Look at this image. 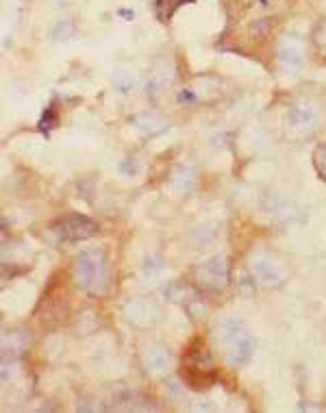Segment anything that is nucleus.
Segmentation results:
<instances>
[{
  "label": "nucleus",
  "instance_id": "nucleus-18",
  "mask_svg": "<svg viewBox=\"0 0 326 413\" xmlns=\"http://www.w3.org/2000/svg\"><path fill=\"white\" fill-rule=\"evenodd\" d=\"M172 76H174V72H170V70H165V68H159V70H154L150 76H148V91L150 94H157V91H161L165 89L170 85V81H172Z\"/></svg>",
  "mask_w": 326,
  "mask_h": 413
},
{
  "label": "nucleus",
  "instance_id": "nucleus-5",
  "mask_svg": "<svg viewBox=\"0 0 326 413\" xmlns=\"http://www.w3.org/2000/svg\"><path fill=\"white\" fill-rule=\"evenodd\" d=\"M50 233L57 237V242H85V239L94 237L98 233V224L94 220H89L87 215H78V213H70L61 220H57L50 224Z\"/></svg>",
  "mask_w": 326,
  "mask_h": 413
},
{
  "label": "nucleus",
  "instance_id": "nucleus-11",
  "mask_svg": "<svg viewBox=\"0 0 326 413\" xmlns=\"http://www.w3.org/2000/svg\"><path fill=\"white\" fill-rule=\"evenodd\" d=\"M194 185H196V168L190 163H179L168 179V189L172 194H179V196L192 192Z\"/></svg>",
  "mask_w": 326,
  "mask_h": 413
},
{
  "label": "nucleus",
  "instance_id": "nucleus-26",
  "mask_svg": "<svg viewBox=\"0 0 326 413\" xmlns=\"http://www.w3.org/2000/svg\"><path fill=\"white\" fill-rule=\"evenodd\" d=\"M320 44L326 46V26H322V31H320Z\"/></svg>",
  "mask_w": 326,
  "mask_h": 413
},
{
  "label": "nucleus",
  "instance_id": "nucleus-14",
  "mask_svg": "<svg viewBox=\"0 0 326 413\" xmlns=\"http://www.w3.org/2000/svg\"><path fill=\"white\" fill-rule=\"evenodd\" d=\"M113 403H116V409H122V411H146V409H150V407H148V400L139 392H135V389H124V392H120L116 398H113Z\"/></svg>",
  "mask_w": 326,
  "mask_h": 413
},
{
  "label": "nucleus",
  "instance_id": "nucleus-19",
  "mask_svg": "<svg viewBox=\"0 0 326 413\" xmlns=\"http://www.w3.org/2000/svg\"><path fill=\"white\" fill-rule=\"evenodd\" d=\"M26 344H28V335L26 333H11L9 335V342H7V337H4V346H2V350L4 354L9 352V357H18V354L22 350H26Z\"/></svg>",
  "mask_w": 326,
  "mask_h": 413
},
{
  "label": "nucleus",
  "instance_id": "nucleus-8",
  "mask_svg": "<svg viewBox=\"0 0 326 413\" xmlns=\"http://www.w3.org/2000/svg\"><path fill=\"white\" fill-rule=\"evenodd\" d=\"M124 315L137 329H150L157 322V307L148 298H133L124 305Z\"/></svg>",
  "mask_w": 326,
  "mask_h": 413
},
{
  "label": "nucleus",
  "instance_id": "nucleus-23",
  "mask_svg": "<svg viewBox=\"0 0 326 413\" xmlns=\"http://www.w3.org/2000/svg\"><path fill=\"white\" fill-rule=\"evenodd\" d=\"M141 170V163L137 161L135 157H127L122 163H120V172H122L124 176H137Z\"/></svg>",
  "mask_w": 326,
  "mask_h": 413
},
{
  "label": "nucleus",
  "instance_id": "nucleus-4",
  "mask_svg": "<svg viewBox=\"0 0 326 413\" xmlns=\"http://www.w3.org/2000/svg\"><path fill=\"white\" fill-rule=\"evenodd\" d=\"M181 378L192 389H207L213 385V372H211V357L200 340H194L185 350V359L181 365Z\"/></svg>",
  "mask_w": 326,
  "mask_h": 413
},
{
  "label": "nucleus",
  "instance_id": "nucleus-7",
  "mask_svg": "<svg viewBox=\"0 0 326 413\" xmlns=\"http://www.w3.org/2000/svg\"><path fill=\"white\" fill-rule=\"evenodd\" d=\"M196 278H198V283L202 285L204 289H211V291L224 289L226 283H228V263H226V257L215 255V257H211L209 261L200 263L198 270H196Z\"/></svg>",
  "mask_w": 326,
  "mask_h": 413
},
{
  "label": "nucleus",
  "instance_id": "nucleus-22",
  "mask_svg": "<svg viewBox=\"0 0 326 413\" xmlns=\"http://www.w3.org/2000/svg\"><path fill=\"white\" fill-rule=\"evenodd\" d=\"M313 163H316L318 174L322 176V179H326V144H322V146L316 148V154H313Z\"/></svg>",
  "mask_w": 326,
  "mask_h": 413
},
{
  "label": "nucleus",
  "instance_id": "nucleus-21",
  "mask_svg": "<svg viewBox=\"0 0 326 413\" xmlns=\"http://www.w3.org/2000/svg\"><path fill=\"white\" fill-rule=\"evenodd\" d=\"M163 259L161 257H157V255H152V257H148V259L141 263V274H144L146 278H157L159 274L163 272Z\"/></svg>",
  "mask_w": 326,
  "mask_h": 413
},
{
  "label": "nucleus",
  "instance_id": "nucleus-16",
  "mask_svg": "<svg viewBox=\"0 0 326 413\" xmlns=\"http://www.w3.org/2000/svg\"><path fill=\"white\" fill-rule=\"evenodd\" d=\"M146 365L152 372H161L170 365V350L165 346H152L146 352Z\"/></svg>",
  "mask_w": 326,
  "mask_h": 413
},
{
  "label": "nucleus",
  "instance_id": "nucleus-17",
  "mask_svg": "<svg viewBox=\"0 0 326 413\" xmlns=\"http://www.w3.org/2000/svg\"><path fill=\"white\" fill-rule=\"evenodd\" d=\"M163 296L168 298V300H172V302H179V305H187V302H190L196 294H194L190 287H185L183 283H176V280H172V283H168L163 287Z\"/></svg>",
  "mask_w": 326,
  "mask_h": 413
},
{
  "label": "nucleus",
  "instance_id": "nucleus-15",
  "mask_svg": "<svg viewBox=\"0 0 326 413\" xmlns=\"http://www.w3.org/2000/svg\"><path fill=\"white\" fill-rule=\"evenodd\" d=\"M261 206H263L265 213H272V215H278V217H287V215L294 213V209H291V205L287 203V198L281 196V194H274V192L263 194Z\"/></svg>",
  "mask_w": 326,
  "mask_h": 413
},
{
  "label": "nucleus",
  "instance_id": "nucleus-2",
  "mask_svg": "<svg viewBox=\"0 0 326 413\" xmlns=\"http://www.w3.org/2000/svg\"><path fill=\"white\" fill-rule=\"evenodd\" d=\"M215 340L220 344L226 363L233 368H242L253 359L255 340L242 320L224 318L215 329Z\"/></svg>",
  "mask_w": 326,
  "mask_h": 413
},
{
  "label": "nucleus",
  "instance_id": "nucleus-9",
  "mask_svg": "<svg viewBox=\"0 0 326 413\" xmlns=\"http://www.w3.org/2000/svg\"><path fill=\"white\" fill-rule=\"evenodd\" d=\"M278 63H281L283 70L287 72H298L302 68V61H305V50H302V44L294 37H285L278 44L276 50Z\"/></svg>",
  "mask_w": 326,
  "mask_h": 413
},
{
  "label": "nucleus",
  "instance_id": "nucleus-6",
  "mask_svg": "<svg viewBox=\"0 0 326 413\" xmlns=\"http://www.w3.org/2000/svg\"><path fill=\"white\" fill-rule=\"evenodd\" d=\"M250 268H253L255 278L265 287H281L289 276L287 266L265 250L255 252V257L250 259Z\"/></svg>",
  "mask_w": 326,
  "mask_h": 413
},
{
  "label": "nucleus",
  "instance_id": "nucleus-12",
  "mask_svg": "<svg viewBox=\"0 0 326 413\" xmlns=\"http://www.w3.org/2000/svg\"><path fill=\"white\" fill-rule=\"evenodd\" d=\"M130 122H133L137 129H139L144 135H148V137L161 135V133H165V131H168V126H170L168 120H165L163 116H159V113H154V111H141V113H137V116L130 118Z\"/></svg>",
  "mask_w": 326,
  "mask_h": 413
},
{
  "label": "nucleus",
  "instance_id": "nucleus-25",
  "mask_svg": "<svg viewBox=\"0 0 326 413\" xmlns=\"http://www.w3.org/2000/svg\"><path fill=\"white\" fill-rule=\"evenodd\" d=\"M270 31H272V20H267V18H261L259 22H255V24H253V33H257L259 39H263Z\"/></svg>",
  "mask_w": 326,
  "mask_h": 413
},
{
  "label": "nucleus",
  "instance_id": "nucleus-24",
  "mask_svg": "<svg viewBox=\"0 0 326 413\" xmlns=\"http://www.w3.org/2000/svg\"><path fill=\"white\" fill-rule=\"evenodd\" d=\"M181 2H185V0H159V18L165 22L174 13V9L179 7Z\"/></svg>",
  "mask_w": 326,
  "mask_h": 413
},
{
  "label": "nucleus",
  "instance_id": "nucleus-20",
  "mask_svg": "<svg viewBox=\"0 0 326 413\" xmlns=\"http://www.w3.org/2000/svg\"><path fill=\"white\" fill-rule=\"evenodd\" d=\"M111 83H113V87H116L120 94H129V91L135 89V76L130 72H124V70H120V72L113 74Z\"/></svg>",
  "mask_w": 326,
  "mask_h": 413
},
{
  "label": "nucleus",
  "instance_id": "nucleus-1",
  "mask_svg": "<svg viewBox=\"0 0 326 413\" xmlns=\"http://www.w3.org/2000/svg\"><path fill=\"white\" fill-rule=\"evenodd\" d=\"M74 280L81 289H85L91 296L107 294L111 285V263L102 248H87L81 250L74 257L72 263Z\"/></svg>",
  "mask_w": 326,
  "mask_h": 413
},
{
  "label": "nucleus",
  "instance_id": "nucleus-13",
  "mask_svg": "<svg viewBox=\"0 0 326 413\" xmlns=\"http://www.w3.org/2000/svg\"><path fill=\"white\" fill-rule=\"evenodd\" d=\"M220 237V222L215 220H207L202 224H196L190 233V239L196 248H207Z\"/></svg>",
  "mask_w": 326,
  "mask_h": 413
},
{
  "label": "nucleus",
  "instance_id": "nucleus-10",
  "mask_svg": "<svg viewBox=\"0 0 326 413\" xmlns=\"http://www.w3.org/2000/svg\"><path fill=\"white\" fill-rule=\"evenodd\" d=\"M70 313V307H67V298L65 294H57V296H46L42 302V309H39V320L48 326L61 324Z\"/></svg>",
  "mask_w": 326,
  "mask_h": 413
},
{
  "label": "nucleus",
  "instance_id": "nucleus-3",
  "mask_svg": "<svg viewBox=\"0 0 326 413\" xmlns=\"http://www.w3.org/2000/svg\"><path fill=\"white\" fill-rule=\"evenodd\" d=\"M324 126V109L316 100H298L294 102L283 120V133L285 137L294 141L307 139L316 135Z\"/></svg>",
  "mask_w": 326,
  "mask_h": 413
}]
</instances>
